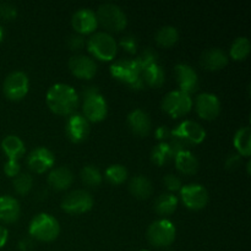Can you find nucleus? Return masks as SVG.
Instances as JSON below:
<instances>
[{
    "instance_id": "6e6552de",
    "label": "nucleus",
    "mask_w": 251,
    "mask_h": 251,
    "mask_svg": "<svg viewBox=\"0 0 251 251\" xmlns=\"http://www.w3.org/2000/svg\"><path fill=\"white\" fill-rule=\"evenodd\" d=\"M93 206V198L86 190H74L66 194L61 200V208L68 213H85L90 211Z\"/></svg>"
},
{
    "instance_id": "39448f33",
    "label": "nucleus",
    "mask_w": 251,
    "mask_h": 251,
    "mask_svg": "<svg viewBox=\"0 0 251 251\" xmlns=\"http://www.w3.org/2000/svg\"><path fill=\"white\" fill-rule=\"evenodd\" d=\"M117 42L107 32H96L87 42V49L95 58L109 61L117 54Z\"/></svg>"
},
{
    "instance_id": "5701e85b",
    "label": "nucleus",
    "mask_w": 251,
    "mask_h": 251,
    "mask_svg": "<svg viewBox=\"0 0 251 251\" xmlns=\"http://www.w3.org/2000/svg\"><path fill=\"white\" fill-rule=\"evenodd\" d=\"M174 161H176V167L180 173L183 174H195L196 171L199 168V161L195 157V154L193 152H190L189 150L180 152V153L176 154L174 157Z\"/></svg>"
},
{
    "instance_id": "b1692460",
    "label": "nucleus",
    "mask_w": 251,
    "mask_h": 251,
    "mask_svg": "<svg viewBox=\"0 0 251 251\" xmlns=\"http://www.w3.org/2000/svg\"><path fill=\"white\" fill-rule=\"evenodd\" d=\"M129 190L135 198L147 199L149 196H151L153 188H152L151 180L147 176H135L130 179Z\"/></svg>"
},
{
    "instance_id": "bb28decb",
    "label": "nucleus",
    "mask_w": 251,
    "mask_h": 251,
    "mask_svg": "<svg viewBox=\"0 0 251 251\" xmlns=\"http://www.w3.org/2000/svg\"><path fill=\"white\" fill-rule=\"evenodd\" d=\"M178 198L174 194L164 193L154 200V211L161 216H169L176 210Z\"/></svg>"
},
{
    "instance_id": "473e14b6",
    "label": "nucleus",
    "mask_w": 251,
    "mask_h": 251,
    "mask_svg": "<svg viewBox=\"0 0 251 251\" xmlns=\"http://www.w3.org/2000/svg\"><path fill=\"white\" fill-rule=\"evenodd\" d=\"M105 179L113 185H120L127 178V169L123 164H112L105 169Z\"/></svg>"
},
{
    "instance_id": "f8f14e48",
    "label": "nucleus",
    "mask_w": 251,
    "mask_h": 251,
    "mask_svg": "<svg viewBox=\"0 0 251 251\" xmlns=\"http://www.w3.org/2000/svg\"><path fill=\"white\" fill-rule=\"evenodd\" d=\"M83 117L88 122H100L108 113V104L105 98L100 92L85 97L82 104Z\"/></svg>"
},
{
    "instance_id": "f03ea898",
    "label": "nucleus",
    "mask_w": 251,
    "mask_h": 251,
    "mask_svg": "<svg viewBox=\"0 0 251 251\" xmlns=\"http://www.w3.org/2000/svg\"><path fill=\"white\" fill-rule=\"evenodd\" d=\"M110 74L113 77L125 83L132 90H141L144 87V81L141 77V69L135 60L120 59L110 65Z\"/></svg>"
},
{
    "instance_id": "dca6fc26",
    "label": "nucleus",
    "mask_w": 251,
    "mask_h": 251,
    "mask_svg": "<svg viewBox=\"0 0 251 251\" xmlns=\"http://www.w3.org/2000/svg\"><path fill=\"white\" fill-rule=\"evenodd\" d=\"M55 161L53 152L50 150L46 149V147H37V149L32 150L29 152L28 157H27V164H28L29 169H32L36 173H44L51 168Z\"/></svg>"
},
{
    "instance_id": "c85d7f7f",
    "label": "nucleus",
    "mask_w": 251,
    "mask_h": 251,
    "mask_svg": "<svg viewBox=\"0 0 251 251\" xmlns=\"http://www.w3.org/2000/svg\"><path fill=\"white\" fill-rule=\"evenodd\" d=\"M179 39V32L174 26H163L157 31L156 42L161 47L174 46Z\"/></svg>"
},
{
    "instance_id": "0eeeda50",
    "label": "nucleus",
    "mask_w": 251,
    "mask_h": 251,
    "mask_svg": "<svg viewBox=\"0 0 251 251\" xmlns=\"http://www.w3.org/2000/svg\"><path fill=\"white\" fill-rule=\"evenodd\" d=\"M193 107V100L190 95L180 90L171 91L164 96L162 100V109L173 118H179L190 112Z\"/></svg>"
},
{
    "instance_id": "37998d69",
    "label": "nucleus",
    "mask_w": 251,
    "mask_h": 251,
    "mask_svg": "<svg viewBox=\"0 0 251 251\" xmlns=\"http://www.w3.org/2000/svg\"><path fill=\"white\" fill-rule=\"evenodd\" d=\"M32 247H33V243H32V240L29 239V238H24V239L20 240L19 243L20 250L28 251L29 249H32Z\"/></svg>"
},
{
    "instance_id": "9b49d317",
    "label": "nucleus",
    "mask_w": 251,
    "mask_h": 251,
    "mask_svg": "<svg viewBox=\"0 0 251 251\" xmlns=\"http://www.w3.org/2000/svg\"><path fill=\"white\" fill-rule=\"evenodd\" d=\"M180 198L184 205L190 210H201L208 202V193L201 184H188L181 186Z\"/></svg>"
},
{
    "instance_id": "e433bc0d",
    "label": "nucleus",
    "mask_w": 251,
    "mask_h": 251,
    "mask_svg": "<svg viewBox=\"0 0 251 251\" xmlns=\"http://www.w3.org/2000/svg\"><path fill=\"white\" fill-rule=\"evenodd\" d=\"M120 47H122L124 50H126L127 53L134 54L135 51L137 50V47H139V43H137L136 37L134 36H124L119 42Z\"/></svg>"
},
{
    "instance_id": "c03bdc74",
    "label": "nucleus",
    "mask_w": 251,
    "mask_h": 251,
    "mask_svg": "<svg viewBox=\"0 0 251 251\" xmlns=\"http://www.w3.org/2000/svg\"><path fill=\"white\" fill-rule=\"evenodd\" d=\"M7 238H9V232H7L6 228L0 226V249L6 244Z\"/></svg>"
},
{
    "instance_id": "09e8293b",
    "label": "nucleus",
    "mask_w": 251,
    "mask_h": 251,
    "mask_svg": "<svg viewBox=\"0 0 251 251\" xmlns=\"http://www.w3.org/2000/svg\"><path fill=\"white\" fill-rule=\"evenodd\" d=\"M167 251H173V250H167Z\"/></svg>"
},
{
    "instance_id": "a19ab883",
    "label": "nucleus",
    "mask_w": 251,
    "mask_h": 251,
    "mask_svg": "<svg viewBox=\"0 0 251 251\" xmlns=\"http://www.w3.org/2000/svg\"><path fill=\"white\" fill-rule=\"evenodd\" d=\"M242 163V156L238 153H232L226 159V168L227 169H235Z\"/></svg>"
},
{
    "instance_id": "2f4dec72",
    "label": "nucleus",
    "mask_w": 251,
    "mask_h": 251,
    "mask_svg": "<svg viewBox=\"0 0 251 251\" xmlns=\"http://www.w3.org/2000/svg\"><path fill=\"white\" fill-rule=\"evenodd\" d=\"M80 176L83 183L87 186H91V188L98 186L102 183V173H100V169L96 166H93V164H87V166L83 167V168L81 169Z\"/></svg>"
},
{
    "instance_id": "a18cd8bd",
    "label": "nucleus",
    "mask_w": 251,
    "mask_h": 251,
    "mask_svg": "<svg viewBox=\"0 0 251 251\" xmlns=\"http://www.w3.org/2000/svg\"><path fill=\"white\" fill-rule=\"evenodd\" d=\"M97 92H100V91H98V88L96 87V86H87V87L83 88L82 96H83V98H85V97H87V96L93 95V93H97Z\"/></svg>"
},
{
    "instance_id": "72a5a7b5",
    "label": "nucleus",
    "mask_w": 251,
    "mask_h": 251,
    "mask_svg": "<svg viewBox=\"0 0 251 251\" xmlns=\"http://www.w3.org/2000/svg\"><path fill=\"white\" fill-rule=\"evenodd\" d=\"M12 183H14V189L17 194H20V195H26L32 189L33 179H32V176L28 173H19L14 178Z\"/></svg>"
},
{
    "instance_id": "393cba45",
    "label": "nucleus",
    "mask_w": 251,
    "mask_h": 251,
    "mask_svg": "<svg viewBox=\"0 0 251 251\" xmlns=\"http://www.w3.org/2000/svg\"><path fill=\"white\" fill-rule=\"evenodd\" d=\"M1 149L9 159H19L25 153V144L16 135H7L1 141Z\"/></svg>"
},
{
    "instance_id": "de8ad7c7",
    "label": "nucleus",
    "mask_w": 251,
    "mask_h": 251,
    "mask_svg": "<svg viewBox=\"0 0 251 251\" xmlns=\"http://www.w3.org/2000/svg\"><path fill=\"white\" fill-rule=\"evenodd\" d=\"M140 251H150V250H140Z\"/></svg>"
},
{
    "instance_id": "7ed1b4c3",
    "label": "nucleus",
    "mask_w": 251,
    "mask_h": 251,
    "mask_svg": "<svg viewBox=\"0 0 251 251\" xmlns=\"http://www.w3.org/2000/svg\"><path fill=\"white\" fill-rule=\"evenodd\" d=\"M29 234L41 242H51L60 233L58 220L49 213H38L32 218L28 227Z\"/></svg>"
},
{
    "instance_id": "cd10ccee",
    "label": "nucleus",
    "mask_w": 251,
    "mask_h": 251,
    "mask_svg": "<svg viewBox=\"0 0 251 251\" xmlns=\"http://www.w3.org/2000/svg\"><path fill=\"white\" fill-rule=\"evenodd\" d=\"M233 144L237 149L238 154L248 157L251 153V129L250 126L240 127L234 135Z\"/></svg>"
},
{
    "instance_id": "9d476101",
    "label": "nucleus",
    "mask_w": 251,
    "mask_h": 251,
    "mask_svg": "<svg viewBox=\"0 0 251 251\" xmlns=\"http://www.w3.org/2000/svg\"><path fill=\"white\" fill-rule=\"evenodd\" d=\"M172 136H176L186 145H198L205 140L206 131L199 123L194 120H184L171 130Z\"/></svg>"
},
{
    "instance_id": "f704fd0d",
    "label": "nucleus",
    "mask_w": 251,
    "mask_h": 251,
    "mask_svg": "<svg viewBox=\"0 0 251 251\" xmlns=\"http://www.w3.org/2000/svg\"><path fill=\"white\" fill-rule=\"evenodd\" d=\"M157 59H158V55H157L156 50H153L152 48H146L141 51L139 56L135 59V61L137 63L139 68L141 69V71L144 70L147 66L152 65V64L157 63Z\"/></svg>"
},
{
    "instance_id": "f3484780",
    "label": "nucleus",
    "mask_w": 251,
    "mask_h": 251,
    "mask_svg": "<svg viewBox=\"0 0 251 251\" xmlns=\"http://www.w3.org/2000/svg\"><path fill=\"white\" fill-rule=\"evenodd\" d=\"M71 24H73L74 29L80 34L92 33L98 26L97 16L88 7H82L74 12Z\"/></svg>"
},
{
    "instance_id": "ea45409f",
    "label": "nucleus",
    "mask_w": 251,
    "mask_h": 251,
    "mask_svg": "<svg viewBox=\"0 0 251 251\" xmlns=\"http://www.w3.org/2000/svg\"><path fill=\"white\" fill-rule=\"evenodd\" d=\"M20 169H21V167H20L19 161H16V159H9L4 166L5 174L9 176H16L20 173Z\"/></svg>"
},
{
    "instance_id": "4be33fe9",
    "label": "nucleus",
    "mask_w": 251,
    "mask_h": 251,
    "mask_svg": "<svg viewBox=\"0 0 251 251\" xmlns=\"http://www.w3.org/2000/svg\"><path fill=\"white\" fill-rule=\"evenodd\" d=\"M74 174L68 167H58L51 169L48 176V184L55 190H65L73 184Z\"/></svg>"
},
{
    "instance_id": "6ab92c4d",
    "label": "nucleus",
    "mask_w": 251,
    "mask_h": 251,
    "mask_svg": "<svg viewBox=\"0 0 251 251\" xmlns=\"http://www.w3.org/2000/svg\"><path fill=\"white\" fill-rule=\"evenodd\" d=\"M127 126L134 134L146 136L151 131V118L144 109H134L127 115Z\"/></svg>"
},
{
    "instance_id": "1a4fd4ad",
    "label": "nucleus",
    "mask_w": 251,
    "mask_h": 251,
    "mask_svg": "<svg viewBox=\"0 0 251 251\" xmlns=\"http://www.w3.org/2000/svg\"><path fill=\"white\" fill-rule=\"evenodd\" d=\"M29 81L24 71H12L5 77L2 83L4 95L9 100H19L24 98L28 92Z\"/></svg>"
},
{
    "instance_id": "2eb2a0df",
    "label": "nucleus",
    "mask_w": 251,
    "mask_h": 251,
    "mask_svg": "<svg viewBox=\"0 0 251 251\" xmlns=\"http://www.w3.org/2000/svg\"><path fill=\"white\" fill-rule=\"evenodd\" d=\"M176 77L179 88L183 92L190 93L195 92L199 88V76L193 66L185 63H179L176 65Z\"/></svg>"
},
{
    "instance_id": "4468645a",
    "label": "nucleus",
    "mask_w": 251,
    "mask_h": 251,
    "mask_svg": "<svg viewBox=\"0 0 251 251\" xmlns=\"http://www.w3.org/2000/svg\"><path fill=\"white\" fill-rule=\"evenodd\" d=\"M65 132L73 142H82L90 134V122L80 113H74L68 118Z\"/></svg>"
},
{
    "instance_id": "4c0bfd02",
    "label": "nucleus",
    "mask_w": 251,
    "mask_h": 251,
    "mask_svg": "<svg viewBox=\"0 0 251 251\" xmlns=\"http://www.w3.org/2000/svg\"><path fill=\"white\" fill-rule=\"evenodd\" d=\"M163 183L166 185V188L171 191H178L183 186L181 179L179 176H174V174H167L163 179Z\"/></svg>"
},
{
    "instance_id": "20e7f679",
    "label": "nucleus",
    "mask_w": 251,
    "mask_h": 251,
    "mask_svg": "<svg viewBox=\"0 0 251 251\" xmlns=\"http://www.w3.org/2000/svg\"><path fill=\"white\" fill-rule=\"evenodd\" d=\"M97 21L108 31L119 32L125 28L127 19L122 7L113 2H104L97 10Z\"/></svg>"
},
{
    "instance_id": "58836bf2",
    "label": "nucleus",
    "mask_w": 251,
    "mask_h": 251,
    "mask_svg": "<svg viewBox=\"0 0 251 251\" xmlns=\"http://www.w3.org/2000/svg\"><path fill=\"white\" fill-rule=\"evenodd\" d=\"M66 44L71 50H80L85 44V41H83V37L81 34H71L66 41Z\"/></svg>"
},
{
    "instance_id": "a211bd4d",
    "label": "nucleus",
    "mask_w": 251,
    "mask_h": 251,
    "mask_svg": "<svg viewBox=\"0 0 251 251\" xmlns=\"http://www.w3.org/2000/svg\"><path fill=\"white\" fill-rule=\"evenodd\" d=\"M69 69L77 77L92 78L97 73V64L90 56L78 54L71 56L69 60Z\"/></svg>"
},
{
    "instance_id": "aec40b11",
    "label": "nucleus",
    "mask_w": 251,
    "mask_h": 251,
    "mask_svg": "<svg viewBox=\"0 0 251 251\" xmlns=\"http://www.w3.org/2000/svg\"><path fill=\"white\" fill-rule=\"evenodd\" d=\"M200 63L206 70H220L227 65L228 55L221 48H208L201 54Z\"/></svg>"
},
{
    "instance_id": "f257e3e1",
    "label": "nucleus",
    "mask_w": 251,
    "mask_h": 251,
    "mask_svg": "<svg viewBox=\"0 0 251 251\" xmlns=\"http://www.w3.org/2000/svg\"><path fill=\"white\" fill-rule=\"evenodd\" d=\"M47 104L51 112L59 115L73 114L78 107L80 97L73 86L68 83H54L47 92Z\"/></svg>"
},
{
    "instance_id": "412c9836",
    "label": "nucleus",
    "mask_w": 251,
    "mask_h": 251,
    "mask_svg": "<svg viewBox=\"0 0 251 251\" xmlns=\"http://www.w3.org/2000/svg\"><path fill=\"white\" fill-rule=\"evenodd\" d=\"M21 207L15 198L9 195L0 196V221L5 223H12L19 220Z\"/></svg>"
},
{
    "instance_id": "49530a36",
    "label": "nucleus",
    "mask_w": 251,
    "mask_h": 251,
    "mask_svg": "<svg viewBox=\"0 0 251 251\" xmlns=\"http://www.w3.org/2000/svg\"><path fill=\"white\" fill-rule=\"evenodd\" d=\"M2 38H4V28L0 26V42L2 41Z\"/></svg>"
},
{
    "instance_id": "a878e982",
    "label": "nucleus",
    "mask_w": 251,
    "mask_h": 251,
    "mask_svg": "<svg viewBox=\"0 0 251 251\" xmlns=\"http://www.w3.org/2000/svg\"><path fill=\"white\" fill-rule=\"evenodd\" d=\"M141 77L146 85L151 86V87H159L163 85L166 74H164L163 68L158 63H156L145 68L141 71Z\"/></svg>"
},
{
    "instance_id": "79ce46f5",
    "label": "nucleus",
    "mask_w": 251,
    "mask_h": 251,
    "mask_svg": "<svg viewBox=\"0 0 251 251\" xmlns=\"http://www.w3.org/2000/svg\"><path fill=\"white\" fill-rule=\"evenodd\" d=\"M154 135L157 139L161 140V142H166V140L171 137V130L167 126H158L154 131Z\"/></svg>"
},
{
    "instance_id": "c756f323",
    "label": "nucleus",
    "mask_w": 251,
    "mask_h": 251,
    "mask_svg": "<svg viewBox=\"0 0 251 251\" xmlns=\"http://www.w3.org/2000/svg\"><path fill=\"white\" fill-rule=\"evenodd\" d=\"M174 158V154L168 142H159L151 151V159L157 166H163Z\"/></svg>"
},
{
    "instance_id": "ddd939ff",
    "label": "nucleus",
    "mask_w": 251,
    "mask_h": 251,
    "mask_svg": "<svg viewBox=\"0 0 251 251\" xmlns=\"http://www.w3.org/2000/svg\"><path fill=\"white\" fill-rule=\"evenodd\" d=\"M196 112L202 119L213 120L221 112V102L213 93L202 92L196 97Z\"/></svg>"
},
{
    "instance_id": "7c9ffc66",
    "label": "nucleus",
    "mask_w": 251,
    "mask_h": 251,
    "mask_svg": "<svg viewBox=\"0 0 251 251\" xmlns=\"http://www.w3.org/2000/svg\"><path fill=\"white\" fill-rule=\"evenodd\" d=\"M250 41L248 37H238L230 47V56L234 60H244L250 53Z\"/></svg>"
},
{
    "instance_id": "c9c22d12",
    "label": "nucleus",
    "mask_w": 251,
    "mask_h": 251,
    "mask_svg": "<svg viewBox=\"0 0 251 251\" xmlns=\"http://www.w3.org/2000/svg\"><path fill=\"white\" fill-rule=\"evenodd\" d=\"M17 16V9L11 2H0V17L5 20H12Z\"/></svg>"
},
{
    "instance_id": "423d86ee",
    "label": "nucleus",
    "mask_w": 251,
    "mask_h": 251,
    "mask_svg": "<svg viewBox=\"0 0 251 251\" xmlns=\"http://www.w3.org/2000/svg\"><path fill=\"white\" fill-rule=\"evenodd\" d=\"M176 227L169 220H157L147 228V239L153 247H169L176 239Z\"/></svg>"
}]
</instances>
